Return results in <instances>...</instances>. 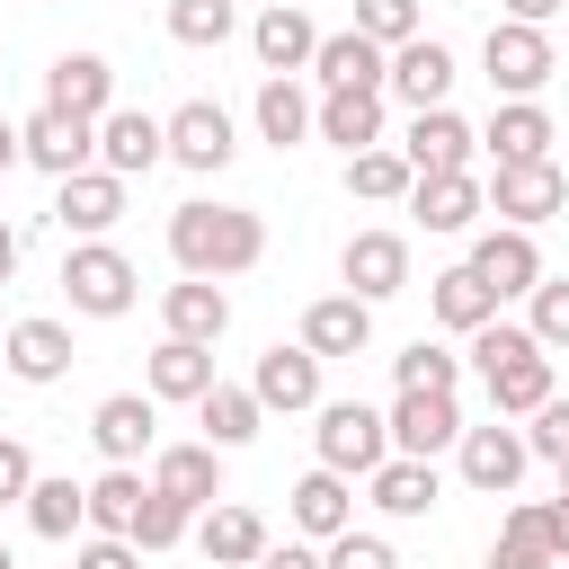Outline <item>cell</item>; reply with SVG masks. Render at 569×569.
I'll use <instances>...</instances> for the list:
<instances>
[{
	"label": "cell",
	"instance_id": "d4e9b609",
	"mask_svg": "<svg viewBox=\"0 0 569 569\" xmlns=\"http://www.w3.org/2000/svg\"><path fill=\"white\" fill-rule=\"evenodd\" d=\"M0 365H9L18 382H62V373H71V329H62V320H18V329L0 338Z\"/></svg>",
	"mask_w": 569,
	"mask_h": 569
},
{
	"label": "cell",
	"instance_id": "3957f363",
	"mask_svg": "<svg viewBox=\"0 0 569 569\" xmlns=\"http://www.w3.org/2000/svg\"><path fill=\"white\" fill-rule=\"evenodd\" d=\"M480 62H489V89H498V98H533V89L560 71L551 36H542V27H525V18H498V27H489V44H480Z\"/></svg>",
	"mask_w": 569,
	"mask_h": 569
},
{
	"label": "cell",
	"instance_id": "d6a6232c",
	"mask_svg": "<svg viewBox=\"0 0 569 569\" xmlns=\"http://www.w3.org/2000/svg\"><path fill=\"white\" fill-rule=\"evenodd\" d=\"M204 391H213V347L160 338L151 347V400H204Z\"/></svg>",
	"mask_w": 569,
	"mask_h": 569
},
{
	"label": "cell",
	"instance_id": "7dc6e473",
	"mask_svg": "<svg viewBox=\"0 0 569 569\" xmlns=\"http://www.w3.org/2000/svg\"><path fill=\"white\" fill-rule=\"evenodd\" d=\"M27 480H36V453H27L18 436H0V507H18V498H27Z\"/></svg>",
	"mask_w": 569,
	"mask_h": 569
},
{
	"label": "cell",
	"instance_id": "7bdbcfd3",
	"mask_svg": "<svg viewBox=\"0 0 569 569\" xmlns=\"http://www.w3.org/2000/svg\"><path fill=\"white\" fill-rule=\"evenodd\" d=\"M525 302H533V320H525L533 347H569V276H542Z\"/></svg>",
	"mask_w": 569,
	"mask_h": 569
},
{
	"label": "cell",
	"instance_id": "f6af8a7d",
	"mask_svg": "<svg viewBox=\"0 0 569 569\" xmlns=\"http://www.w3.org/2000/svg\"><path fill=\"white\" fill-rule=\"evenodd\" d=\"M320 569H400V560H391V542H382V533H356V525H347V533H329Z\"/></svg>",
	"mask_w": 569,
	"mask_h": 569
},
{
	"label": "cell",
	"instance_id": "9a60e30c",
	"mask_svg": "<svg viewBox=\"0 0 569 569\" xmlns=\"http://www.w3.org/2000/svg\"><path fill=\"white\" fill-rule=\"evenodd\" d=\"M53 222H62V231H80V240L116 231V222H124V178H116V169H71V178H62V196H53Z\"/></svg>",
	"mask_w": 569,
	"mask_h": 569
},
{
	"label": "cell",
	"instance_id": "6da1fadb",
	"mask_svg": "<svg viewBox=\"0 0 569 569\" xmlns=\"http://www.w3.org/2000/svg\"><path fill=\"white\" fill-rule=\"evenodd\" d=\"M169 258H178V276H249L258 258H267V222L249 213V204H178L169 213Z\"/></svg>",
	"mask_w": 569,
	"mask_h": 569
},
{
	"label": "cell",
	"instance_id": "6f0895ef",
	"mask_svg": "<svg viewBox=\"0 0 569 569\" xmlns=\"http://www.w3.org/2000/svg\"><path fill=\"white\" fill-rule=\"evenodd\" d=\"M560 178H569V160H560Z\"/></svg>",
	"mask_w": 569,
	"mask_h": 569
},
{
	"label": "cell",
	"instance_id": "60d3db41",
	"mask_svg": "<svg viewBox=\"0 0 569 569\" xmlns=\"http://www.w3.org/2000/svg\"><path fill=\"white\" fill-rule=\"evenodd\" d=\"M169 36L178 44H231V0H169Z\"/></svg>",
	"mask_w": 569,
	"mask_h": 569
},
{
	"label": "cell",
	"instance_id": "f546056e",
	"mask_svg": "<svg viewBox=\"0 0 569 569\" xmlns=\"http://www.w3.org/2000/svg\"><path fill=\"white\" fill-rule=\"evenodd\" d=\"M382 62H391V53H382L373 36H356V27L311 44V71H320V89H382Z\"/></svg>",
	"mask_w": 569,
	"mask_h": 569
},
{
	"label": "cell",
	"instance_id": "ac0fdd59",
	"mask_svg": "<svg viewBox=\"0 0 569 569\" xmlns=\"http://www.w3.org/2000/svg\"><path fill=\"white\" fill-rule=\"evenodd\" d=\"M382 89H391V98H409V107H445V89H453V53H445L436 36H409V44H391Z\"/></svg>",
	"mask_w": 569,
	"mask_h": 569
},
{
	"label": "cell",
	"instance_id": "277c9868",
	"mask_svg": "<svg viewBox=\"0 0 569 569\" xmlns=\"http://www.w3.org/2000/svg\"><path fill=\"white\" fill-rule=\"evenodd\" d=\"M560 204H569L560 160H498V178H489V213H498V222L533 231V222H551Z\"/></svg>",
	"mask_w": 569,
	"mask_h": 569
},
{
	"label": "cell",
	"instance_id": "7402d4cb",
	"mask_svg": "<svg viewBox=\"0 0 569 569\" xmlns=\"http://www.w3.org/2000/svg\"><path fill=\"white\" fill-rule=\"evenodd\" d=\"M311 133L338 142V151H373V142H382V89H320Z\"/></svg>",
	"mask_w": 569,
	"mask_h": 569
},
{
	"label": "cell",
	"instance_id": "f5cc1de1",
	"mask_svg": "<svg viewBox=\"0 0 569 569\" xmlns=\"http://www.w3.org/2000/svg\"><path fill=\"white\" fill-rule=\"evenodd\" d=\"M9 276H18V231L0 222V284H9Z\"/></svg>",
	"mask_w": 569,
	"mask_h": 569
},
{
	"label": "cell",
	"instance_id": "4fadbf2b",
	"mask_svg": "<svg viewBox=\"0 0 569 569\" xmlns=\"http://www.w3.org/2000/svg\"><path fill=\"white\" fill-rule=\"evenodd\" d=\"M453 445H462V480H471L480 498H507V489L525 480V462H533V453H525V427H462Z\"/></svg>",
	"mask_w": 569,
	"mask_h": 569
},
{
	"label": "cell",
	"instance_id": "94428289",
	"mask_svg": "<svg viewBox=\"0 0 569 569\" xmlns=\"http://www.w3.org/2000/svg\"><path fill=\"white\" fill-rule=\"evenodd\" d=\"M0 338H9V329H0Z\"/></svg>",
	"mask_w": 569,
	"mask_h": 569
},
{
	"label": "cell",
	"instance_id": "816d5d0a",
	"mask_svg": "<svg viewBox=\"0 0 569 569\" xmlns=\"http://www.w3.org/2000/svg\"><path fill=\"white\" fill-rule=\"evenodd\" d=\"M569 0H507V18H525V27H551Z\"/></svg>",
	"mask_w": 569,
	"mask_h": 569
},
{
	"label": "cell",
	"instance_id": "ba28073f",
	"mask_svg": "<svg viewBox=\"0 0 569 569\" xmlns=\"http://www.w3.org/2000/svg\"><path fill=\"white\" fill-rule=\"evenodd\" d=\"M160 142H169V160H178V169H196V178H213V169L240 151V133H231V116H222L213 98H187V107L160 124Z\"/></svg>",
	"mask_w": 569,
	"mask_h": 569
},
{
	"label": "cell",
	"instance_id": "91938a15",
	"mask_svg": "<svg viewBox=\"0 0 569 569\" xmlns=\"http://www.w3.org/2000/svg\"><path fill=\"white\" fill-rule=\"evenodd\" d=\"M204 569H213V560H204Z\"/></svg>",
	"mask_w": 569,
	"mask_h": 569
},
{
	"label": "cell",
	"instance_id": "484cf974",
	"mask_svg": "<svg viewBox=\"0 0 569 569\" xmlns=\"http://www.w3.org/2000/svg\"><path fill=\"white\" fill-rule=\"evenodd\" d=\"M347 525H356L347 471H329V462L302 471V480H293V533H302V542H329V533H347Z\"/></svg>",
	"mask_w": 569,
	"mask_h": 569
},
{
	"label": "cell",
	"instance_id": "74e56055",
	"mask_svg": "<svg viewBox=\"0 0 569 569\" xmlns=\"http://www.w3.org/2000/svg\"><path fill=\"white\" fill-rule=\"evenodd\" d=\"M409 160L391 151V142H373V151H347V196H365V204H400L409 196Z\"/></svg>",
	"mask_w": 569,
	"mask_h": 569
},
{
	"label": "cell",
	"instance_id": "52a82bcc",
	"mask_svg": "<svg viewBox=\"0 0 569 569\" xmlns=\"http://www.w3.org/2000/svg\"><path fill=\"white\" fill-rule=\"evenodd\" d=\"M498 302H516V293H533L542 284V249H533V231H516V222H489L480 240H471V258H462Z\"/></svg>",
	"mask_w": 569,
	"mask_h": 569
},
{
	"label": "cell",
	"instance_id": "f1b7e54d",
	"mask_svg": "<svg viewBox=\"0 0 569 569\" xmlns=\"http://www.w3.org/2000/svg\"><path fill=\"white\" fill-rule=\"evenodd\" d=\"M196 542H204L213 569H258V551H267V516H258V507H204Z\"/></svg>",
	"mask_w": 569,
	"mask_h": 569
},
{
	"label": "cell",
	"instance_id": "44dd1931",
	"mask_svg": "<svg viewBox=\"0 0 569 569\" xmlns=\"http://www.w3.org/2000/svg\"><path fill=\"white\" fill-rule=\"evenodd\" d=\"M44 107H62V116H107L116 107V71H107V53H62L53 71H44Z\"/></svg>",
	"mask_w": 569,
	"mask_h": 569
},
{
	"label": "cell",
	"instance_id": "f35d334b",
	"mask_svg": "<svg viewBox=\"0 0 569 569\" xmlns=\"http://www.w3.org/2000/svg\"><path fill=\"white\" fill-rule=\"evenodd\" d=\"M391 382H400V391H453V382H462V356L436 347V338H418V347L391 356Z\"/></svg>",
	"mask_w": 569,
	"mask_h": 569
},
{
	"label": "cell",
	"instance_id": "836d02e7",
	"mask_svg": "<svg viewBox=\"0 0 569 569\" xmlns=\"http://www.w3.org/2000/svg\"><path fill=\"white\" fill-rule=\"evenodd\" d=\"M196 418H204V445H222V453H240L249 436H258V391H240V382H213L204 400H196Z\"/></svg>",
	"mask_w": 569,
	"mask_h": 569
},
{
	"label": "cell",
	"instance_id": "680465c9",
	"mask_svg": "<svg viewBox=\"0 0 569 569\" xmlns=\"http://www.w3.org/2000/svg\"><path fill=\"white\" fill-rule=\"evenodd\" d=\"M258 9H267V0H258Z\"/></svg>",
	"mask_w": 569,
	"mask_h": 569
},
{
	"label": "cell",
	"instance_id": "d6986e66",
	"mask_svg": "<svg viewBox=\"0 0 569 569\" xmlns=\"http://www.w3.org/2000/svg\"><path fill=\"white\" fill-rule=\"evenodd\" d=\"M409 213H418L427 231H471V222L489 213V187H480L471 169H445V178H409Z\"/></svg>",
	"mask_w": 569,
	"mask_h": 569
},
{
	"label": "cell",
	"instance_id": "f907efd6",
	"mask_svg": "<svg viewBox=\"0 0 569 569\" xmlns=\"http://www.w3.org/2000/svg\"><path fill=\"white\" fill-rule=\"evenodd\" d=\"M258 569H320V551H311V542H267Z\"/></svg>",
	"mask_w": 569,
	"mask_h": 569
},
{
	"label": "cell",
	"instance_id": "ab89813d",
	"mask_svg": "<svg viewBox=\"0 0 569 569\" xmlns=\"http://www.w3.org/2000/svg\"><path fill=\"white\" fill-rule=\"evenodd\" d=\"M489 569H560V560L542 551L533 507H507V516H498V551H489Z\"/></svg>",
	"mask_w": 569,
	"mask_h": 569
},
{
	"label": "cell",
	"instance_id": "8992f818",
	"mask_svg": "<svg viewBox=\"0 0 569 569\" xmlns=\"http://www.w3.org/2000/svg\"><path fill=\"white\" fill-rule=\"evenodd\" d=\"M18 160L44 169V178H71V169L98 160V124H89V116H62V107H36V116L18 124Z\"/></svg>",
	"mask_w": 569,
	"mask_h": 569
},
{
	"label": "cell",
	"instance_id": "11a10c76",
	"mask_svg": "<svg viewBox=\"0 0 569 569\" xmlns=\"http://www.w3.org/2000/svg\"><path fill=\"white\" fill-rule=\"evenodd\" d=\"M0 569H18V560H9V542H0Z\"/></svg>",
	"mask_w": 569,
	"mask_h": 569
},
{
	"label": "cell",
	"instance_id": "30bf717a",
	"mask_svg": "<svg viewBox=\"0 0 569 569\" xmlns=\"http://www.w3.org/2000/svg\"><path fill=\"white\" fill-rule=\"evenodd\" d=\"M471 151H480V133L453 116V107H409V142H400V160L418 169V178H445V169H471Z\"/></svg>",
	"mask_w": 569,
	"mask_h": 569
},
{
	"label": "cell",
	"instance_id": "d590c367",
	"mask_svg": "<svg viewBox=\"0 0 569 569\" xmlns=\"http://www.w3.org/2000/svg\"><path fill=\"white\" fill-rule=\"evenodd\" d=\"M18 507H27V525H36L44 542H71V533L89 525V489H80V480H27Z\"/></svg>",
	"mask_w": 569,
	"mask_h": 569
},
{
	"label": "cell",
	"instance_id": "8fae6325",
	"mask_svg": "<svg viewBox=\"0 0 569 569\" xmlns=\"http://www.w3.org/2000/svg\"><path fill=\"white\" fill-rule=\"evenodd\" d=\"M338 276H347L356 302H391V293H409V240L400 231H356L347 258H338Z\"/></svg>",
	"mask_w": 569,
	"mask_h": 569
},
{
	"label": "cell",
	"instance_id": "2e32d148",
	"mask_svg": "<svg viewBox=\"0 0 569 569\" xmlns=\"http://www.w3.org/2000/svg\"><path fill=\"white\" fill-rule=\"evenodd\" d=\"M249 391H258V409H284V418H293V409H320V356H311L302 338H293V347L276 338V347L258 356V382H249Z\"/></svg>",
	"mask_w": 569,
	"mask_h": 569
},
{
	"label": "cell",
	"instance_id": "5bb4252c",
	"mask_svg": "<svg viewBox=\"0 0 569 569\" xmlns=\"http://www.w3.org/2000/svg\"><path fill=\"white\" fill-rule=\"evenodd\" d=\"M160 160H169L160 116H142V107H107V116H98V169L142 178V169H160Z\"/></svg>",
	"mask_w": 569,
	"mask_h": 569
},
{
	"label": "cell",
	"instance_id": "9c48e42d",
	"mask_svg": "<svg viewBox=\"0 0 569 569\" xmlns=\"http://www.w3.org/2000/svg\"><path fill=\"white\" fill-rule=\"evenodd\" d=\"M382 427H391V453L436 462V453L462 436V409H453V391H400V400L382 409Z\"/></svg>",
	"mask_w": 569,
	"mask_h": 569
},
{
	"label": "cell",
	"instance_id": "4dcf8cb0",
	"mask_svg": "<svg viewBox=\"0 0 569 569\" xmlns=\"http://www.w3.org/2000/svg\"><path fill=\"white\" fill-rule=\"evenodd\" d=\"M480 142H489V160H551V142H560V133H551V116H542L533 98H507V107L489 116V133H480Z\"/></svg>",
	"mask_w": 569,
	"mask_h": 569
},
{
	"label": "cell",
	"instance_id": "b9f144b4",
	"mask_svg": "<svg viewBox=\"0 0 569 569\" xmlns=\"http://www.w3.org/2000/svg\"><path fill=\"white\" fill-rule=\"evenodd\" d=\"M356 36H373L382 53L418 36V0H356Z\"/></svg>",
	"mask_w": 569,
	"mask_h": 569
},
{
	"label": "cell",
	"instance_id": "e0dca14e",
	"mask_svg": "<svg viewBox=\"0 0 569 569\" xmlns=\"http://www.w3.org/2000/svg\"><path fill=\"white\" fill-rule=\"evenodd\" d=\"M151 489L178 498L187 516L213 507V498H222V445H160V453H151Z\"/></svg>",
	"mask_w": 569,
	"mask_h": 569
},
{
	"label": "cell",
	"instance_id": "bcb514c9",
	"mask_svg": "<svg viewBox=\"0 0 569 569\" xmlns=\"http://www.w3.org/2000/svg\"><path fill=\"white\" fill-rule=\"evenodd\" d=\"M525 453H542V462H569V400H560V391L533 409V427H525Z\"/></svg>",
	"mask_w": 569,
	"mask_h": 569
},
{
	"label": "cell",
	"instance_id": "7a4b0ae2",
	"mask_svg": "<svg viewBox=\"0 0 569 569\" xmlns=\"http://www.w3.org/2000/svg\"><path fill=\"white\" fill-rule=\"evenodd\" d=\"M133 258L124 249H107V240H80L71 258H62V293H71V311H89V320H124L133 311Z\"/></svg>",
	"mask_w": 569,
	"mask_h": 569
},
{
	"label": "cell",
	"instance_id": "83f0119b",
	"mask_svg": "<svg viewBox=\"0 0 569 569\" xmlns=\"http://www.w3.org/2000/svg\"><path fill=\"white\" fill-rule=\"evenodd\" d=\"M365 480H373V507H382V516H427V507L445 498L436 462H418V453H382Z\"/></svg>",
	"mask_w": 569,
	"mask_h": 569
},
{
	"label": "cell",
	"instance_id": "681fc988",
	"mask_svg": "<svg viewBox=\"0 0 569 569\" xmlns=\"http://www.w3.org/2000/svg\"><path fill=\"white\" fill-rule=\"evenodd\" d=\"M533 525H542V551H551V560H569V489H560V498H542V507H533Z\"/></svg>",
	"mask_w": 569,
	"mask_h": 569
},
{
	"label": "cell",
	"instance_id": "5b68a950",
	"mask_svg": "<svg viewBox=\"0 0 569 569\" xmlns=\"http://www.w3.org/2000/svg\"><path fill=\"white\" fill-rule=\"evenodd\" d=\"M382 453H391V427H382V409H365V400H320V462H329V471L365 480Z\"/></svg>",
	"mask_w": 569,
	"mask_h": 569
},
{
	"label": "cell",
	"instance_id": "9f6ffc18",
	"mask_svg": "<svg viewBox=\"0 0 569 569\" xmlns=\"http://www.w3.org/2000/svg\"><path fill=\"white\" fill-rule=\"evenodd\" d=\"M560 489H569V462H560Z\"/></svg>",
	"mask_w": 569,
	"mask_h": 569
},
{
	"label": "cell",
	"instance_id": "1f68e13d",
	"mask_svg": "<svg viewBox=\"0 0 569 569\" xmlns=\"http://www.w3.org/2000/svg\"><path fill=\"white\" fill-rule=\"evenodd\" d=\"M427 311H436L453 338H471L480 320H498V293H489L471 267H445V276H427Z\"/></svg>",
	"mask_w": 569,
	"mask_h": 569
},
{
	"label": "cell",
	"instance_id": "cb8c5ba5",
	"mask_svg": "<svg viewBox=\"0 0 569 569\" xmlns=\"http://www.w3.org/2000/svg\"><path fill=\"white\" fill-rule=\"evenodd\" d=\"M160 320H169V338L213 347V338L231 329V293H222L213 276H187V284H169V293H160Z\"/></svg>",
	"mask_w": 569,
	"mask_h": 569
},
{
	"label": "cell",
	"instance_id": "e575fe53",
	"mask_svg": "<svg viewBox=\"0 0 569 569\" xmlns=\"http://www.w3.org/2000/svg\"><path fill=\"white\" fill-rule=\"evenodd\" d=\"M142 489H151V480H142L133 462H107V471L89 480V525H98V533H124V542H133V516H142Z\"/></svg>",
	"mask_w": 569,
	"mask_h": 569
},
{
	"label": "cell",
	"instance_id": "c3c4849f",
	"mask_svg": "<svg viewBox=\"0 0 569 569\" xmlns=\"http://www.w3.org/2000/svg\"><path fill=\"white\" fill-rule=\"evenodd\" d=\"M71 569H142V551H133V542H124V533H89V542H80V560H71Z\"/></svg>",
	"mask_w": 569,
	"mask_h": 569
},
{
	"label": "cell",
	"instance_id": "603a6c76",
	"mask_svg": "<svg viewBox=\"0 0 569 569\" xmlns=\"http://www.w3.org/2000/svg\"><path fill=\"white\" fill-rule=\"evenodd\" d=\"M311 44H320V27H311L293 0H267L258 27H249V53H258L267 71H311Z\"/></svg>",
	"mask_w": 569,
	"mask_h": 569
},
{
	"label": "cell",
	"instance_id": "4316f807",
	"mask_svg": "<svg viewBox=\"0 0 569 569\" xmlns=\"http://www.w3.org/2000/svg\"><path fill=\"white\" fill-rule=\"evenodd\" d=\"M480 382H489V409H498V418H533V409L551 400V347H525V356L489 365Z\"/></svg>",
	"mask_w": 569,
	"mask_h": 569
},
{
	"label": "cell",
	"instance_id": "ffe728a7",
	"mask_svg": "<svg viewBox=\"0 0 569 569\" xmlns=\"http://www.w3.org/2000/svg\"><path fill=\"white\" fill-rule=\"evenodd\" d=\"M302 347L329 365V356H365L373 347V302H356V293H320L311 311H302Z\"/></svg>",
	"mask_w": 569,
	"mask_h": 569
},
{
	"label": "cell",
	"instance_id": "7c38bea8",
	"mask_svg": "<svg viewBox=\"0 0 569 569\" xmlns=\"http://www.w3.org/2000/svg\"><path fill=\"white\" fill-rule=\"evenodd\" d=\"M89 436H98L107 462H142V453L160 445V400H151V391H107V400L89 409Z\"/></svg>",
	"mask_w": 569,
	"mask_h": 569
},
{
	"label": "cell",
	"instance_id": "ee69618b",
	"mask_svg": "<svg viewBox=\"0 0 569 569\" xmlns=\"http://www.w3.org/2000/svg\"><path fill=\"white\" fill-rule=\"evenodd\" d=\"M187 533V507L178 498H160V489H142V516H133V551H169Z\"/></svg>",
	"mask_w": 569,
	"mask_h": 569
},
{
	"label": "cell",
	"instance_id": "8d00e7d4",
	"mask_svg": "<svg viewBox=\"0 0 569 569\" xmlns=\"http://www.w3.org/2000/svg\"><path fill=\"white\" fill-rule=\"evenodd\" d=\"M311 133V98L293 89V71H276L267 89H258V142H276V151H293Z\"/></svg>",
	"mask_w": 569,
	"mask_h": 569
},
{
	"label": "cell",
	"instance_id": "db71d44e",
	"mask_svg": "<svg viewBox=\"0 0 569 569\" xmlns=\"http://www.w3.org/2000/svg\"><path fill=\"white\" fill-rule=\"evenodd\" d=\"M0 169H18V124L0 116Z\"/></svg>",
	"mask_w": 569,
	"mask_h": 569
}]
</instances>
